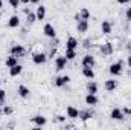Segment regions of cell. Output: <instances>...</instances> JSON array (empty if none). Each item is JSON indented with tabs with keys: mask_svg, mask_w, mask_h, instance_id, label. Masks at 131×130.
Returning <instances> with one entry per match:
<instances>
[{
	"mask_svg": "<svg viewBox=\"0 0 131 130\" xmlns=\"http://www.w3.org/2000/svg\"><path fill=\"white\" fill-rule=\"evenodd\" d=\"M0 113H2V106H0Z\"/></svg>",
	"mask_w": 131,
	"mask_h": 130,
	"instance_id": "7bdbcfd3",
	"label": "cell"
},
{
	"mask_svg": "<svg viewBox=\"0 0 131 130\" xmlns=\"http://www.w3.org/2000/svg\"><path fill=\"white\" fill-rule=\"evenodd\" d=\"M67 61L69 60L66 58V55H58L55 58V70H63V69H66Z\"/></svg>",
	"mask_w": 131,
	"mask_h": 130,
	"instance_id": "277c9868",
	"label": "cell"
},
{
	"mask_svg": "<svg viewBox=\"0 0 131 130\" xmlns=\"http://www.w3.org/2000/svg\"><path fill=\"white\" fill-rule=\"evenodd\" d=\"M104 87H105L107 92H114V90L117 89V81H116L114 78H108V80L104 83Z\"/></svg>",
	"mask_w": 131,
	"mask_h": 130,
	"instance_id": "52a82bcc",
	"label": "cell"
},
{
	"mask_svg": "<svg viewBox=\"0 0 131 130\" xmlns=\"http://www.w3.org/2000/svg\"><path fill=\"white\" fill-rule=\"evenodd\" d=\"M98 89H99V86L95 81H89L87 83V92L89 94H98Z\"/></svg>",
	"mask_w": 131,
	"mask_h": 130,
	"instance_id": "cb8c5ba5",
	"label": "cell"
},
{
	"mask_svg": "<svg viewBox=\"0 0 131 130\" xmlns=\"http://www.w3.org/2000/svg\"><path fill=\"white\" fill-rule=\"evenodd\" d=\"M17 94H18V97H20V98H29L31 90H29V87H28V86L20 84V86H18V89H17Z\"/></svg>",
	"mask_w": 131,
	"mask_h": 130,
	"instance_id": "7c38bea8",
	"label": "cell"
},
{
	"mask_svg": "<svg viewBox=\"0 0 131 130\" xmlns=\"http://www.w3.org/2000/svg\"><path fill=\"white\" fill-rule=\"evenodd\" d=\"M8 3H9L11 8H15V9L20 6V0H8Z\"/></svg>",
	"mask_w": 131,
	"mask_h": 130,
	"instance_id": "f546056e",
	"label": "cell"
},
{
	"mask_svg": "<svg viewBox=\"0 0 131 130\" xmlns=\"http://www.w3.org/2000/svg\"><path fill=\"white\" fill-rule=\"evenodd\" d=\"M79 15H81V18H82V20H89V18H90V11H89L87 8H81Z\"/></svg>",
	"mask_w": 131,
	"mask_h": 130,
	"instance_id": "484cf974",
	"label": "cell"
},
{
	"mask_svg": "<svg viewBox=\"0 0 131 130\" xmlns=\"http://www.w3.org/2000/svg\"><path fill=\"white\" fill-rule=\"evenodd\" d=\"M66 58H67L69 61L75 60V58H76V49H66Z\"/></svg>",
	"mask_w": 131,
	"mask_h": 130,
	"instance_id": "d4e9b609",
	"label": "cell"
},
{
	"mask_svg": "<svg viewBox=\"0 0 131 130\" xmlns=\"http://www.w3.org/2000/svg\"><path fill=\"white\" fill-rule=\"evenodd\" d=\"M82 75L89 80H93L95 78V70L93 67H82Z\"/></svg>",
	"mask_w": 131,
	"mask_h": 130,
	"instance_id": "603a6c76",
	"label": "cell"
},
{
	"mask_svg": "<svg viewBox=\"0 0 131 130\" xmlns=\"http://www.w3.org/2000/svg\"><path fill=\"white\" fill-rule=\"evenodd\" d=\"M9 52H11V55H15V57H23L25 54H26V49H25V46L23 44H14L11 49H9Z\"/></svg>",
	"mask_w": 131,
	"mask_h": 130,
	"instance_id": "7a4b0ae2",
	"label": "cell"
},
{
	"mask_svg": "<svg viewBox=\"0 0 131 130\" xmlns=\"http://www.w3.org/2000/svg\"><path fill=\"white\" fill-rule=\"evenodd\" d=\"M127 64H128V67L131 69V55L130 57H127Z\"/></svg>",
	"mask_w": 131,
	"mask_h": 130,
	"instance_id": "8d00e7d4",
	"label": "cell"
},
{
	"mask_svg": "<svg viewBox=\"0 0 131 130\" xmlns=\"http://www.w3.org/2000/svg\"><path fill=\"white\" fill-rule=\"evenodd\" d=\"M21 72H23V66L21 64H15V66H12V67H9V75L11 77H17Z\"/></svg>",
	"mask_w": 131,
	"mask_h": 130,
	"instance_id": "e0dca14e",
	"label": "cell"
},
{
	"mask_svg": "<svg viewBox=\"0 0 131 130\" xmlns=\"http://www.w3.org/2000/svg\"><path fill=\"white\" fill-rule=\"evenodd\" d=\"M75 20H76V22H79V20H82V18H81V15H79V12H78V14H75Z\"/></svg>",
	"mask_w": 131,
	"mask_h": 130,
	"instance_id": "74e56055",
	"label": "cell"
},
{
	"mask_svg": "<svg viewBox=\"0 0 131 130\" xmlns=\"http://www.w3.org/2000/svg\"><path fill=\"white\" fill-rule=\"evenodd\" d=\"M37 20H44V17H46V8L43 6V5H40V6H37Z\"/></svg>",
	"mask_w": 131,
	"mask_h": 130,
	"instance_id": "7402d4cb",
	"label": "cell"
},
{
	"mask_svg": "<svg viewBox=\"0 0 131 130\" xmlns=\"http://www.w3.org/2000/svg\"><path fill=\"white\" fill-rule=\"evenodd\" d=\"M69 81H70V77H69V75L57 77V78H55V86H57V87H64Z\"/></svg>",
	"mask_w": 131,
	"mask_h": 130,
	"instance_id": "4fadbf2b",
	"label": "cell"
},
{
	"mask_svg": "<svg viewBox=\"0 0 131 130\" xmlns=\"http://www.w3.org/2000/svg\"><path fill=\"white\" fill-rule=\"evenodd\" d=\"M78 48V40L75 37H69L66 41V49H76Z\"/></svg>",
	"mask_w": 131,
	"mask_h": 130,
	"instance_id": "d6986e66",
	"label": "cell"
},
{
	"mask_svg": "<svg viewBox=\"0 0 131 130\" xmlns=\"http://www.w3.org/2000/svg\"><path fill=\"white\" fill-rule=\"evenodd\" d=\"M8 26L9 28H18L20 26V17L18 15H11V18L8 20Z\"/></svg>",
	"mask_w": 131,
	"mask_h": 130,
	"instance_id": "ac0fdd59",
	"label": "cell"
},
{
	"mask_svg": "<svg viewBox=\"0 0 131 130\" xmlns=\"http://www.w3.org/2000/svg\"><path fill=\"white\" fill-rule=\"evenodd\" d=\"M130 49H131V46H130ZM130 55H131V54H130Z\"/></svg>",
	"mask_w": 131,
	"mask_h": 130,
	"instance_id": "f6af8a7d",
	"label": "cell"
},
{
	"mask_svg": "<svg viewBox=\"0 0 131 130\" xmlns=\"http://www.w3.org/2000/svg\"><path fill=\"white\" fill-rule=\"evenodd\" d=\"M84 101H85L87 106H98L99 98L96 97V94H87L85 98H84Z\"/></svg>",
	"mask_w": 131,
	"mask_h": 130,
	"instance_id": "9c48e42d",
	"label": "cell"
},
{
	"mask_svg": "<svg viewBox=\"0 0 131 130\" xmlns=\"http://www.w3.org/2000/svg\"><path fill=\"white\" fill-rule=\"evenodd\" d=\"M32 123L37 126V127H43V126H46L47 118H46V116H43V115H35V116L32 118Z\"/></svg>",
	"mask_w": 131,
	"mask_h": 130,
	"instance_id": "5bb4252c",
	"label": "cell"
},
{
	"mask_svg": "<svg viewBox=\"0 0 131 130\" xmlns=\"http://www.w3.org/2000/svg\"><path fill=\"white\" fill-rule=\"evenodd\" d=\"M0 86H2V81H0Z\"/></svg>",
	"mask_w": 131,
	"mask_h": 130,
	"instance_id": "ee69618b",
	"label": "cell"
},
{
	"mask_svg": "<svg viewBox=\"0 0 131 130\" xmlns=\"http://www.w3.org/2000/svg\"><path fill=\"white\" fill-rule=\"evenodd\" d=\"M47 54H44V52H35L32 55V61L35 64H44L46 61H47Z\"/></svg>",
	"mask_w": 131,
	"mask_h": 130,
	"instance_id": "3957f363",
	"label": "cell"
},
{
	"mask_svg": "<svg viewBox=\"0 0 131 130\" xmlns=\"http://www.w3.org/2000/svg\"><path fill=\"white\" fill-rule=\"evenodd\" d=\"M99 52H101L104 57H108V55H111V54H113V44H111L110 41L104 43V44L99 48Z\"/></svg>",
	"mask_w": 131,
	"mask_h": 130,
	"instance_id": "8992f818",
	"label": "cell"
},
{
	"mask_svg": "<svg viewBox=\"0 0 131 130\" xmlns=\"http://www.w3.org/2000/svg\"><path fill=\"white\" fill-rule=\"evenodd\" d=\"M122 61H116V63H113V64L108 66V72H110V75H113V77H119L121 73H122Z\"/></svg>",
	"mask_w": 131,
	"mask_h": 130,
	"instance_id": "6da1fadb",
	"label": "cell"
},
{
	"mask_svg": "<svg viewBox=\"0 0 131 130\" xmlns=\"http://www.w3.org/2000/svg\"><path fill=\"white\" fill-rule=\"evenodd\" d=\"M20 3H23V5H29L31 0H20Z\"/></svg>",
	"mask_w": 131,
	"mask_h": 130,
	"instance_id": "f35d334b",
	"label": "cell"
},
{
	"mask_svg": "<svg viewBox=\"0 0 131 130\" xmlns=\"http://www.w3.org/2000/svg\"><path fill=\"white\" fill-rule=\"evenodd\" d=\"M43 32H44L46 37H49V38H55V37H57V31H55V28H53L50 23H46V25H44Z\"/></svg>",
	"mask_w": 131,
	"mask_h": 130,
	"instance_id": "ba28073f",
	"label": "cell"
},
{
	"mask_svg": "<svg viewBox=\"0 0 131 130\" xmlns=\"http://www.w3.org/2000/svg\"><path fill=\"white\" fill-rule=\"evenodd\" d=\"M81 64H82V67H93V66L96 64V60H95V57L92 54H87V55L82 57Z\"/></svg>",
	"mask_w": 131,
	"mask_h": 130,
	"instance_id": "5b68a950",
	"label": "cell"
},
{
	"mask_svg": "<svg viewBox=\"0 0 131 130\" xmlns=\"http://www.w3.org/2000/svg\"><path fill=\"white\" fill-rule=\"evenodd\" d=\"M5 99H6V92H5V89L0 87V106L5 104Z\"/></svg>",
	"mask_w": 131,
	"mask_h": 130,
	"instance_id": "f1b7e54d",
	"label": "cell"
},
{
	"mask_svg": "<svg viewBox=\"0 0 131 130\" xmlns=\"http://www.w3.org/2000/svg\"><path fill=\"white\" fill-rule=\"evenodd\" d=\"M2 113H3V115H12V113H14V109H12L11 106H3V107H2Z\"/></svg>",
	"mask_w": 131,
	"mask_h": 130,
	"instance_id": "83f0119b",
	"label": "cell"
},
{
	"mask_svg": "<svg viewBox=\"0 0 131 130\" xmlns=\"http://www.w3.org/2000/svg\"><path fill=\"white\" fill-rule=\"evenodd\" d=\"M53 55H57V48H52V49H50V54H49L47 57H50V58H53Z\"/></svg>",
	"mask_w": 131,
	"mask_h": 130,
	"instance_id": "d6a6232c",
	"label": "cell"
},
{
	"mask_svg": "<svg viewBox=\"0 0 131 130\" xmlns=\"http://www.w3.org/2000/svg\"><path fill=\"white\" fill-rule=\"evenodd\" d=\"M82 48H85V49H90V48H92V41H90V38H85V40L82 41Z\"/></svg>",
	"mask_w": 131,
	"mask_h": 130,
	"instance_id": "4dcf8cb0",
	"label": "cell"
},
{
	"mask_svg": "<svg viewBox=\"0 0 131 130\" xmlns=\"http://www.w3.org/2000/svg\"><path fill=\"white\" fill-rule=\"evenodd\" d=\"M26 22H28L29 25H32L34 22H37V14H35V12H28V14H26Z\"/></svg>",
	"mask_w": 131,
	"mask_h": 130,
	"instance_id": "4316f807",
	"label": "cell"
},
{
	"mask_svg": "<svg viewBox=\"0 0 131 130\" xmlns=\"http://www.w3.org/2000/svg\"><path fill=\"white\" fill-rule=\"evenodd\" d=\"M110 118H111V119H116V121H122V119H124V112H122L121 109L114 107V109L111 110V113H110Z\"/></svg>",
	"mask_w": 131,
	"mask_h": 130,
	"instance_id": "9a60e30c",
	"label": "cell"
},
{
	"mask_svg": "<svg viewBox=\"0 0 131 130\" xmlns=\"http://www.w3.org/2000/svg\"><path fill=\"white\" fill-rule=\"evenodd\" d=\"M57 121L63 124V123H66V116H63V115H58V116H57Z\"/></svg>",
	"mask_w": 131,
	"mask_h": 130,
	"instance_id": "1f68e13d",
	"label": "cell"
},
{
	"mask_svg": "<svg viewBox=\"0 0 131 130\" xmlns=\"http://www.w3.org/2000/svg\"><path fill=\"white\" fill-rule=\"evenodd\" d=\"M2 6H3V0H0V9H2Z\"/></svg>",
	"mask_w": 131,
	"mask_h": 130,
	"instance_id": "60d3db41",
	"label": "cell"
},
{
	"mask_svg": "<svg viewBox=\"0 0 131 130\" xmlns=\"http://www.w3.org/2000/svg\"><path fill=\"white\" fill-rule=\"evenodd\" d=\"M0 18H2V9H0Z\"/></svg>",
	"mask_w": 131,
	"mask_h": 130,
	"instance_id": "b9f144b4",
	"label": "cell"
},
{
	"mask_svg": "<svg viewBox=\"0 0 131 130\" xmlns=\"http://www.w3.org/2000/svg\"><path fill=\"white\" fill-rule=\"evenodd\" d=\"M76 31L79 34H84L89 31V20H79L76 22Z\"/></svg>",
	"mask_w": 131,
	"mask_h": 130,
	"instance_id": "8fae6325",
	"label": "cell"
},
{
	"mask_svg": "<svg viewBox=\"0 0 131 130\" xmlns=\"http://www.w3.org/2000/svg\"><path fill=\"white\" fill-rule=\"evenodd\" d=\"M125 15H127V18L131 22V8H128V9H127V14H125Z\"/></svg>",
	"mask_w": 131,
	"mask_h": 130,
	"instance_id": "e575fe53",
	"label": "cell"
},
{
	"mask_svg": "<svg viewBox=\"0 0 131 130\" xmlns=\"http://www.w3.org/2000/svg\"><path fill=\"white\" fill-rule=\"evenodd\" d=\"M131 0H117V3L119 5H127V3H130Z\"/></svg>",
	"mask_w": 131,
	"mask_h": 130,
	"instance_id": "d590c367",
	"label": "cell"
},
{
	"mask_svg": "<svg viewBox=\"0 0 131 130\" xmlns=\"http://www.w3.org/2000/svg\"><path fill=\"white\" fill-rule=\"evenodd\" d=\"M66 113H67V118H70V119L79 118V110H78L76 107H73V106H69V107L66 109Z\"/></svg>",
	"mask_w": 131,
	"mask_h": 130,
	"instance_id": "30bf717a",
	"label": "cell"
},
{
	"mask_svg": "<svg viewBox=\"0 0 131 130\" xmlns=\"http://www.w3.org/2000/svg\"><path fill=\"white\" fill-rule=\"evenodd\" d=\"M101 31H102L104 35H110V34L113 32V26H111V23H110L108 20L102 22V25H101Z\"/></svg>",
	"mask_w": 131,
	"mask_h": 130,
	"instance_id": "2e32d148",
	"label": "cell"
},
{
	"mask_svg": "<svg viewBox=\"0 0 131 130\" xmlns=\"http://www.w3.org/2000/svg\"><path fill=\"white\" fill-rule=\"evenodd\" d=\"M31 3H34V5H38V3H40V0H31Z\"/></svg>",
	"mask_w": 131,
	"mask_h": 130,
	"instance_id": "ab89813d",
	"label": "cell"
},
{
	"mask_svg": "<svg viewBox=\"0 0 131 130\" xmlns=\"http://www.w3.org/2000/svg\"><path fill=\"white\" fill-rule=\"evenodd\" d=\"M122 112H124V115H131V107H125Z\"/></svg>",
	"mask_w": 131,
	"mask_h": 130,
	"instance_id": "836d02e7",
	"label": "cell"
},
{
	"mask_svg": "<svg viewBox=\"0 0 131 130\" xmlns=\"http://www.w3.org/2000/svg\"><path fill=\"white\" fill-rule=\"evenodd\" d=\"M18 64V57H15V55H9L6 60H5V66L6 67H12V66Z\"/></svg>",
	"mask_w": 131,
	"mask_h": 130,
	"instance_id": "44dd1931",
	"label": "cell"
},
{
	"mask_svg": "<svg viewBox=\"0 0 131 130\" xmlns=\"http://www.w3.org/2000/svg\"><path fill=\"white\" fill-rule=\"evenodd\" d=\"M93 118V112L90 110H79V119L81 121H89Z\"/></svg>",
	"mask_w": 131,
	"mask_h": 130,
	"instance_id": "ffe728a7",
	"label": "cell"
}]
</instances>
